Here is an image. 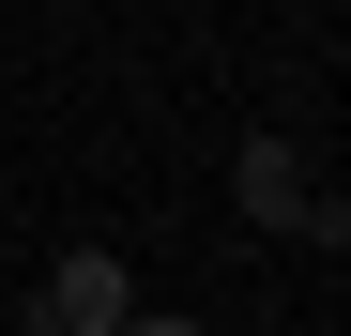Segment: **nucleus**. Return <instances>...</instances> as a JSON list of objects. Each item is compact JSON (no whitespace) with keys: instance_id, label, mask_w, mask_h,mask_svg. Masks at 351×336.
<instances>
[{"instance_id":"obj_2","label":"nucleus","mask_w":351,"mask_h":336,"mask_svg":"<svg viewBox=\"0 0 351 336\" xmlns=\"http://www.w3.org/2000/svg\"><path fill=\"white\" fill-rule=\"evenodd\" d=\"M229 214H245V230H321L306 153H290V138H245V153H229Z\"/></svg>"},{"instance_id":"obj_1","label":"nucleus","mask_w":351,"mask_h":336,"mask_svg":"<svg viewBox=\"0 0 351 336\" xmlns=\"http://www.w3.org/2000/svg\"><path fill=\"white\" fill-rule=\"evenodd\" d=\"M123 321H138L123 245H62V260H46V321H31V336H123Z\"/></svg>"},{"instance_id":"obj_3","label":"nucleus","mask_w":351,"mask_h":336,"mask_svg":"<svg viewBox=\"0 0 351 336\" xmlns=\"http://www.w3.org/2000/svg\"><path fill=\"white\" fill-rule=\"evenodd\" d=\"M123 336H199V321H184V306H138V321H123Z\"/></svg>"}]
</instances>
